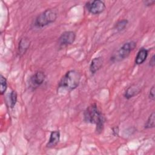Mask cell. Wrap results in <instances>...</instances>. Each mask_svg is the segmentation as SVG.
Here are the masks:
<instances>
[{
    "mask_svg": "<svg viewBox=\"0 0 155 155\" xmlns=\"http://www.w3.org/2000/svg\"><path fill=\"white\" fill-rule=\"evenodd\" d=\"M84 120L87 123L95 124L97 133L99 134L102 131L105 117L96 104H92L85 109L84 112Z\"/></svg>",
    "mask_w": 155,
    "mask_h": 155,
    "instance_id": "obj_1",
    "label": "cell"
},
{
    "mask_svg": "<svg viewBox=\"0 0 155 155\" xmlns=\"http://www.w3.org/2000/svg\"><path fill=\"white\" fill-rule=\"evenodd\" d=\"M81 80V74L76 70L68 71L61 78L58 84V88L70 91L76 89Z\"/></svg>",
    "mask_w": 155,
    "mask_h": 155,
    "instance_id": "obj_2",
    "label": "cell"
},
{
    "mask_svg": "<svg viewBox=\"0 0 155 155\" xmlns=\"http://www.w3.org/2000/svg\"><path fill=\"white\" fill-rule=\"evenodd\" d=\"M58 17V13L55 9H47L37 16L34 22L36 28H42L54 22Z\"/></svg>",
    "mask_w": 155,
    "mask_h": 155,
    "instance_id": "obj_3",
    "label": "cell"
},
{
    "mask_svg": "<svg viewBox=\"0 0 155 155\" xmlns=\"http://www.w3.org/2000/svg\"><path fill=\"white\" fill-rule=\"evenodd\" d=\"M136 42L134 41L127 42L116 51V53L111 57V61L113 62H118L127 58L130 53L136 48Z\"/></svg>",
    "mask_w": 155,
    "mask_h": 155,
    "instance_id": "obj_4",
    "label": "cell"
},
{
    "mask_svg": "<svg viewBox=\"0 0 155 155\" xmlns=\"http://www.w3.org/2000/svg\"><path fill=\"white\" fill-rule=\"evenodd\" d=\"M85 7L89 13L93 15H98L105 10L106 6L103 1L94 0L87 2Z\"/></svg>",
    "mask_w": 155,
    "mask_h": 155,
    "instance_id": "obj_5",
    "label": "cell"
},
{
    "mask_svg": "<svg viewBox=\"0 0 155 155\" xmlns=\"http://www.w3.org/2000/svg\"><path fill=\"white\" fill-rule=\"evenodd\" d=\"M76 33L73 31L63 32L58 40V44L60 48H64L72 44L76 39Z\"/></svg>",
    "mask_w": 155,
    "mask_h": 155,
    "instance_id": "obj_6",
    "label": "cell"
},
{
    "mask_svg": "<svg viewBox=\"0 0 155 155\" xmlns=\"http://www.w3.org/2000/svg\"><path fill=\"white\" fill-rule=\"evenodd\" d=\"M46 75L42 71H36L30 78V84L33 88H36L41 85L45 81Z\"/></svg>",
    "mask_w": 155,
    "mask_h": 155,
    "instance_id": "obj_7",
    "label": "cell"
},
{
    "mask_svg": "<svg viewBox=\"0 0 155 155\" xmlns=\"http://www.w3.org/2000/svg\"><path fill=\"white\" fill-rule=\"evenodd\" d=\"M30 44L31 41L27 37H24L20 39L18 47V53L19 56H23L26 53L30 47Z\"/></svg>",
    "mask_w": 155,
    "mask_h": 155,
    "instance_id": "obj_8",
    "label": "cell"
},
{
    "mask_svg": "<svg viewBox=\"0 0 155 155\" xmlns=\"http://www.w3.org/2000/svg\"><path fill=\"white\" fill-rule=\"evenodd\" d=\"M104 59L101 56L93 58L90 62L89 69L91 74H95L102 66Z\"/></svg>",
    "mask_w": 155,
    "mask_h": 155,
    "instance_id": "obj_9",
    "label": "cell"
},
{
    "mask_svg": "<svg viewBox=\"0 0 155 155\" xmlns=\"http://www.w3.org/2000/svg\"><path fill=\"white\" fill-rule=\"evenodd\" d=\"M60 132L58 130L53 131L51 132L48 142L46 144V147L48 148L54 147L59 142L60 140Z\"/></svg>",
    "mask_w": 155,
    "mask_h": 155,
    "instance_id": "obj_10",
    "label": "cell"
},
{
    "mask_svg": "<svg viewBox=\"0 0 155 155\" xmlns=\"http://www.w3.org/2000/svg\"><path fill=\"white\" fill-rule=\"evenodd\" d=\"M148 54V51L147 49L142 48H140L137 53L135 58L134 62L136 65H140L143 64L147 59Z\"/></svg>",
    "mask_w": 155,
    "mask_h": 155,
    "instance_id": "obj_11",
    "label": "cell"
},
{
    "mask_svg": "<svg viewBox=\"0 0 155 155\" xmlns=\"http://www.w3.org/2000/svg\"><path fill=\"white\" fill-rule=\"evenodd\" d=\"M140 91V89L139 88V87L136 85H131L125 90L124 93V97L127 99H130L139 94Z\"/></svg>",
    "mask_w": 155,
    "mask_h": 155,
    "instance_id": "obj_12",
    "label": "cell"
},
{
    "mask_svg": "<svg viewBox=\"0 0 155 155\" xmlns=\"http://www.w3.org/2000/svg\"><path fill=\"white\" fill-rule=\"evenodd\" d=\"M155 127V113L154 112H152L150 115L148 116V118L147 119L144 128L146 129H150L153 128Z\"/></svg>",
    "mask_w": 155,
    "mask_h": 155,
    "instance_id": "obj_13",
    "label": "cell"
},
{
    "mask_svg": "<svg viewBox=\"0 0 155 155\" xmlns=\"http://www.w3.org/2000/svg\"><path fill=\"white\" fill-rule=\"evenodd\" d=\"M128 23V21L127 19H121L116 22V24L114 25V29L117 31L120 32L126 28Z\"/></svg>",
    "mask_w": 155,
    "mask_h": 155,
    "instance_id": "obj_14",
    "label": "cell"
},
{
    "mask_svg": "<svg viewBox=\"0 0 155 155\" xmlns=\"http://www.w3.org/2000/svg\"><path fill=\"white\" fill-rule=\"evenodd\" d=\"M0 93L1 95L4 94L7 90V81L6 78L2 76V74L0 75Z\"/></svg>",
    "mask_w": 155,
    "mask_h": 155,
    "instance_id": "obj_15",
    "label": "cell"
},
{
    "mask_svg": "<svg viewBox=\"0 0 155 155\" xmlns=\"http://www.w3.org/2000/svg\"><path fill=\"white\" fill-rule=\"evenodd\" d=\"M17 93L16 91L15 90H12V92L10 94V98H9V101H10V107L11 108H13L17 102Z\"/></svg>",
    "mask_w": 155,
    "mask_h": 155,
    "instance_id": "obj_16",
    "label": "cell"
},
{
    "mask_svg": "<svg viewBox=\"0 0 155 155\" xmlns=\"http://www.w3.org/2000/svg\"><path fill=\"white\" fill-rule=\"evenodd\" d=\"M155 88H154V85H153L151 88L150 90L149 91V94H148V97L150 100L154 101V98H155Z\"/></svg>",
    "mask_w": 155,
    "mask_h": 155,
    "instance_id": "obj_17",
    "label": "cell"
},
{
    "mask_svg": "<svg viewBox=\"0 0 155 155\" xmlns=\"http://www.w3.org/2000/svg\"><path fill=\"white\" fill-rule=\"evenodd\" d=\"M112 133L114 136H118L119 133V129L118 127H114L112 128Z\"/></svg>",
    "mask_w": 155,
    "mask_h": 155,
    "instance_id": "obj_18",
    "label": "cell"
},
{
    "mask_svg": "<svg viewBox=\"0 0 155 155\" xmlns=\"http://www.w3.org/2000/svg\"><path fill=\"white\" fill-rule=\"evenodd\" d=\"M154 2H155L154 0H146V1H143V4L145 6H147V7H149V6H151V5H153Z\"/></svg>",
    "mask_w": 155,
    "mask_h": 155,
    "instance_id": "obj_19",
    "label": "cell"
},
{
    "mask_svg": "<svg viewBox=\"0 0 155 155\" xmlns=\"http://www.w3.org/2000/svg\"><path fill=\"white\" fill-rule=\"evenodd\" d=\"M149 65L151 67H154L155 65V55H153L152 57L151 58L150 62H149Z\"/></svg>",
    "mask_w": 155,
    "mask_h": 155,
    "instance_id": "obj_20",
    "label": "cell"
}]
</instances>
